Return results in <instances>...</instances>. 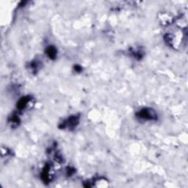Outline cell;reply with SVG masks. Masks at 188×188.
Here are the masks:
<instances>
[{"label":"cell","instance_id":"1","mask_svg":"<svg viewBox=\"0 0 188 188\" xmlns=\"http://www.w3.org/2000/svg\"><path fill=\"white\" fill-rule=\"evenodd\" d=\"M138 115L140 118L146 119V120H153L156 117L155 112L149 108H146L140 110Z\"/></svg>","mask_w":188,"mask_h":188},{"label":"cell","instance_id":"2","mask_svg":"<svg viewBox=\"0 0 188 188\" xmlns=\"http://www.w3.org/2000/svg\"><path fill=\"white\" fill-rule=\"evenodd\" d=\"M77 123H78V119L76 118V117H71L65 122L63 127L64 128L68 127L69 129H73L76 126Z\"/></svg>","mask_w":188,"mask_h":188},{"label":"cell","instance_id":"3","mask_svg":"<svg viewBox=\"0 0 188 188\" xmlns=\"http://www.w3.org/2000/svg\"><path fill=\"white\" fill-rule=\"evenodd\" d=\"M47 54L51 58H54V57L56 55V50L54 47H50V48L48 49V51H47Z\"/></svg>","mask_w":188,"mask_h":188}]
</instances>
